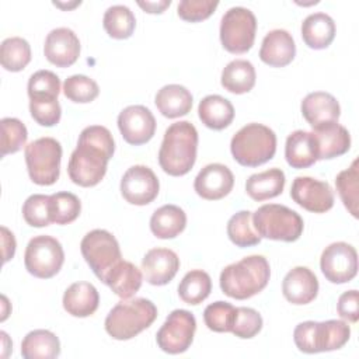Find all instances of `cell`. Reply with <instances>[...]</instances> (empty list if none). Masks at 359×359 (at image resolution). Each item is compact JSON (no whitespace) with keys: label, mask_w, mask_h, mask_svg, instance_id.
<instances>
[{"label":"cell","mask_w":359,"mask_h":359,"mask_svg":"<svg viewBox=\"0 0 359 359\" xmlns=\"http://www.w3.org/2000/svg\"><path fill=\"white\" fill-rule=\"evenodd\" d=\"M114 151V137L105 126L91 125L84 128L67 164L70 180L80 187L97 185L104 178Z\"/></svg>","instance_id":"obj_1"},{"label":"cell","mask_w":359,"mask_h":359,"mask_svg":"<svg viewBox=\"0 0 359 359\" xmlns=\"http://www.w3.org/2000/svg\"><path fill=\"white\" fill-rule=\"evenodd\" d=\"M196 150V128L188 121L175 122L170 125L164 133L158 150V164L168 175H185L195 164Z\"/></svg>","instance_id":"obj_2"},{"label":"cell","mask_w":359,"mask_h":359,"mask_svg":"<svg viewBox=\"0 0 359 359\" xmlns=\"http://www.w3.org/2000/svg\"><path fill=\"white\" fill-rule=\"evenodd\" d=\"M269 262L262 255H250L227 265L220 273L222 292L233 299L244 300L255 296L269 282Z\"/></svg>","instance_id":"obj_3"},{"label":"cell","mask_w":359,"mask_h":359,"mask_svg":"<svg viewBox=\"0 0 359 359\" xmlns=\"http://www.w3.org/2000/svg\"><path fill=\"white\" fill-rule=\"evenodd\" d=\"M157 317V307L144 297L119 302L105 318V331L118 341H126L149 328Z\"/></svg>","instance_id":"obj_4"},{"label":"cell","mask_w":359,"mask_h":359,"mask_svg":"<svg viewBox=\"0 0 359 359\" xmlns=\"http://www.w3.org/2000/svg\"><path fill=\"white\" fill-rule=\"evenodd\" d=\"M230 150L238 164L258 167L275 156L276 135L262 123H247L231 137Z\"/></svg>","instance_id":"obj_5"},{"label":"cell","mask_w":359,"mask_h":359,"mask_svg":"<svg viewBox=\"0 0 359 359\" xmlns=\"http://www.w3.org/2000/svg\"><path fill=\"white\" fill-rule=\"evenodd\" d=\"M351 337L348 323L342 320L304 321L296 325L293 341L300 352L318 353L342 348Z\"/></svg>","instance_id":"obj_6"},{"label":"cell","mask_w":359,"mask_h":359,"mask_svg":"<svg viewBox=\"0 0 359 359\" xmlns=\"http://www.w3.org/2000/svg\"><path fill=\"white\" fill-rule=\"evenodd\" d=\"M252 226L261 238L292 243L303 233L302 216L279 203H266L252 213Z\"/></svg>","instance_id":"obj_7"},{"label":"cell","mask_w":359,"mask_h":359,"mask_svg":"<svg viewBox=\"0 0 359 359\" xmlns=\"http://www.w3.org/2000/svg\"><path fill=\"white\" fill-rule=\"evenodd\" d=\"M62 146L53 137H39L25 146L29 178L38 185H52L60 174Z\"/></svg>","instance_id":"obj_8"},{"label":"cell","mask_w":359,"mask_h":359,"mask_svg":"<svg viewBox=\"0 0 359 359\" xmlns=\"http://www.w3.org/2000/svg\"><path fill=\"white\" fill-rule=\"evenodd\" d=\"M257 18L250 8L231 7L220 21V42L230 53H245L254 45Z\"/></svg>","instance_id":"obj_9"},{"label":"cell","mask_w":359,"mask_h":359,"mask_svg":"<svg viewBox=\"0 0 359 359\" xmlns=\"http://www.w3.org/2000/svg\"><path fill=\"white\" fill-rule=\"evenodd\" d=\"M80 250L86 262L101 282H104L107 273L122 259L116 238L102 229L88 231L80 243Z\"/></svg>","instance_id":"obj_10"},{"label":"cell","mask_w":359,"mask_h":359,"mask_svg":"<svg viewBox=\"0 0 359 359\" xmlns=\"http://www.w3.org/2000/svg\"><path fill=\"white\" fill-rule=\"evenodd\" d=\"M65 262L62 244L52 236H36L29 240L24 254L27 271L41 279L55 276Z\"/></svg>","instance_id":"obj_11"},{"label":"cell","mask_w":359,"mask_h":359,"mask_svg":"<svg viewBox=\"0 0 359 359\" xmlns=\"http://www.w3.org/2000/svg\"><path fill=\"white\" fill-rule=\"evenodd\" d=\"M196 331L195 316L182 309H177L168 314L164 324L156 334L157 345L161 351L170 355L185 352L192 341Z\"/></svg>","instance_id":"obj_12"},{"label":"cell","mask_w":359,"mask_h":359,"mask_svg":"<svg viewBox=\"0 0 359 359\" xmlns=\"http://www.w3.org/2000/svg\"><path fill=\"white\" fill-rule=\"evenodd\" d=\"M320 268L331 283H346L356 276L358 252L353 245L345 241L332 243L324 248Z\"/></svg>","instance_id":"obj_13"},{"label":"cell","mask_w":359,"mask_h":359,"mask_svg":"<svg viewBox=\"0 0 359 359\" xmlns=\"http://www.w3.org/2000/svg\"><path fill=\"white\" fill-rule=\"evenodd\" d=\"M160 184L151 168L137 164L126 170L121 180V194L132 205L143 206L156 199Z\"/></svg>","instance_id":"obj_14"},{"label":"cell","mask_w":359,"mask_h":359,"mask_svg":"<svg viewBox=\"0 0 359 359\" xmlns=\"http://www.w3.org/2000/svg\"><path fill=\"white\" fill-rule=\"evenodd\" d=\"M292 199L313 213H325L334 206V191L325 181L311 177H296L290 188Z\"/></svg>","instance_id":"obj_15"},{"label":"cell","mask_w":359,"mask_h":359,"mask_svg":"<svg viewBox=\"0 0 359 359\" xmlns=\"http://www.w3.org/2000/svg\"><path fill=\"white\" fill-rule=\"evenodd\" d=\"M118 128L126 143L140 146L154 136L156 119L144 105H129L119 112Z\"/></svg>","instance_id":"obj_16"},{"label":"cell","mask_w":359,"mask_h":359,"mask_svg":"<svg viewBox=\"0 0 359 359\" xmlns=\"http://www.w3.org/2000/svg\"><path fill=\"white\" fill-rule=\"evenodd\" d=\"M234 185V175L230 168L220 163L205 165L194 181L195 192L208 201H217L230 194Z\"/></svg>","instance_id":"obj_17"},{"label":"cell","mask_w":359,"mask_h":359,"mask_svg":"<svg viewBox=\"0 0 359 359\" xmlns=\"http://www.w3.org/2000/svg\"><path fill=\"white\" fill-rule=\"evenodd\" d=\"M43 53L52 65L69 67L79 59L80 41L70 28H55L45 38Z\"/></svg>","instance_id":"obj_18"},{"label":"cell","mask_w":359,"mask_h":359,"mask_svg":"<svg viewBox=\"0 0 359 359\" xmlns=\"http://www.w3.org/2000/svg\"><path fill=\"white\" fill-rule=\"evenodd\" d=\"M142 269L150 285L163 286L177 275L180 269V258L170 248H151L142 259Z\"/></svg>","instance_id":"obj_19"},{"label":"cell","mask_w":359,"mask_h":359,"mask_svg":"<svg viewBox=\"0 0 359 359\" xmlns=\"http://www.w3.org/2000/svg\"><path fill=\"white\" fill-rule=\"evenodd\" d=\"M302 114L313 129L338 122L341 107L337 98L325 91L307 94L302 101Z\"/></svg>","instance_id":"obj_20"},{"label":"cell","mask_w":359,"mask_h":359,"mask_svg":"<svg viewBox=\"0 0 359 359\" xmlns=\"http://www.w3.org/2000/svg\"><path fill=\"white\" fill-rule=\"evenodd\" d=\"M282 293L292 304H307L317 297L318 279L307 266H294L283 278Z\"/></svg>","instance_id":"obj_21"},{"label":"cell","mask_w":359,"mask_h":359,"mask_svg":"<svg viewBox=\"0 0 359 359\" xmlns=\"http://www.w3.org/2000/svg\"><path fill=\"white\" fill-rule=\"evenodd\" d=\"M294 55L296 45L286 29H272L264 36L259 49V59L264 63L272 67H283L294 59Z\"/></svg>","instance_id":"obj_22"},{"label":"cell","mask_w":359,"mask_h":359,"mask_svg":"<svg viewBox=\"0 0 359 359\" xmlns=\"http://www.w3.org/2000/svg\"><path fill=\"white\" fill-rule=\"evenodd\" d=\"M311 133L314 135L317 143L318 160L339 157L345 154L351 147V135L348 129L338 122L313 129Z\"/></svg>","instance_id":"obj_23"},{"label":"cell","mask_w":359,"mask_h":359,"mask_svg":"<svg viewBox=\"0 0 359 359\" xmlns=\"http://www.w3.org/2000/svg\"><path fill=\"white\" fill-rule=\"evenodd\" d=\"M100 294L94 285L88 282L72 283L63 294V309L73 317H88L95 313Z\"/></svg>","instance_id":"obj_24"},{"label":"cell","mask_w":359,"mask_h":359,"mask_svg":"<svg viewBox=\"0 0 359 359\" xmlns=\"http://www.w3.org/2000/svg\"><path fill=\"white\" fill-rule=\"evenodd\" d=\"M285 157L293 168H307L313 165L317 157V143L314 135L306 130L292 132L285 144Z\"/></svg>","instance_id":"obj_25"},{"label":"cell","mask_w":359,"mask_h":359,"mask_svg":"<svg viewBox=\"0 0 359 359\" xmlns=\"http://www.w3.org/2000/svg\"><path fill=\"white\" fill-rule=\"evenodd\" d=\"M142 272L140 269L129 261L121 259L105 276L104 283L111 287V290L126 300L130 299L142 286Z\"/></svg>","instance_id":"obj_26"},{"label":"cell","mask_w":359,"mask_h":359,"mask_svg":"<svg viewBox=\"0 0 359 359\" xmlns=\"http://www.w3.org/2000/svg\"><path fill=\"white\" fill-rule=\"evenodd\" d=\"M335 36V22L325 13H313L302 22V38L311 49H325Z\"/></svg>","instance_id":"obj_27"},{"label":"cell","mask_w":359,"mask_h":359,"mask_svg":"<svg viewBox=\"0 0 359 359\" xmlns=\"http://www.w3.org/2000/svg\"><path fill=\"white\" fill-rule=\"evenodd\" d=\"M157 109L165 118H178L187 115L192 108V94L180 84H167L161 87L154 98Z\"/></svg>","instance_id":"obj_28"},{"label":"cell","mask_w":359,"mask_h":359,"mask_svg":"<svg viewBox=\"0 0 359 359\" xmlns=\"http://www.w3.org/2000/svg\"><path fill=\"white\" fill-rule=\"evenodd\" d=\"M198 115L205 126L213 130H222L233 122L234 107L227 98L212 94L202 98L198 107Z\"/></svg>","instance_id":"obj_29"},{"label":"cell","mask_w":359,"mask_h":359,"mask_svg":"<svg viewBox=\"0 0 359 359\" xmlns=\"http://www.w3.org/2000/svg\"><path fill=\"white\" fill-rule=\"evenodd\" d=\"M285 181V172L280 168H269L250 175L245 182V192L251 199L262 202L280 195Z\"/></svg>","instance_id":"obj_30"},{"label":"cell","mask_w":359,"mask_h":359,"mask_svg":"<svg viewBox=\"0 0 359 359\" xmlns=\"http://www.w3.org/2000/svg\"><path fill=\"white\" fill-rule=\"evenodd\" d=\"M187 215L177 205H163L150 217V230L157 238H174L184 231Z\"/></svg>","instance_id":"obj_31"},{"label":"cell","mask_w":359,"mask_h":359,"mask_svg":"<svg viewBox=\"0 0 359 359\" xmlns=\"http://www.w3.org/2000/svg\"><path fill=\"white\" fill-rule=\"evenodd\" d=\"M59 353V338L49 330H34L21 342V355L24 359H53Z\"/></svg>","instance_id":"obj_32"},{"label":"cell","mask_w":359,"mask_h":359,"mask_svg":"<svg viewBox=\"0 0 359 359\" xmlns=\"http://www.w3.org/2000/svg\"><path fill=\"white\" fill-rule=\"evenodd\" d=\"M255 69L245 59L231 60L222 72V86L233 94H244L252 90L255 84Z\"/></svg>","instance_id":"obj_33"},{"label":"cell","mask_w":359,"mask_h":359,"mask_svg":"<svg viewBox=\"0 0 359 359\" xmlns=\"http://www.w3.org/2000/svg\"><path fill=\"white\" fill-rule=\"evenodd\" d=\"M212 290V280L208 272L202 269H194L185 273L178 285V296L187 304L196 306L202 303Z\"/></svg>","instance_id":"obj_34"},{"label":"cell","mask_w":359,"mask_h":359,"mask_svg":"<svg viewBox=\"0 0 359 359\" xmlns=\"http://www.w3.org/2000/svg\"><path fill=\"white\" fill-rule=\"evenodd\" d=\"M337 191L339 194L344 206L348 212L358 217V203H359V160L355 158L349 168L342 170L335 178Z\"/></svg>","instance_id":"obj_35"},{"label":"cell","mask_w":359,"mask_h":359,"mask_svg":"<svg viewBox=\"0 0 359 359\" xmlns=\"http://www.w3.org/2000/svg\"><path fill=\"white\" fill-rule=\"evenodd\" d=\"M102 25L111 38L126 39L135 31L136 18L129 7L123 4H115L108 7L104 13Z\"/></svg>","instance_id":"obj_36"},{"label":"cell","mask_w":359,"mask_h":359,"mask_svg":"<svg viewBox=\"0 0 359 359\" xmlns=\"http://www.w3.org/2000/svg\"><path fill=\"white\" fill-rule=\"evenodd\" d=\"M227 236L237 247H252L259 244L261 237L252 226V213L250 210H240L227 222Z\"/></svg>","instance_id":"obj_37"},{"label":"cell","mask_w":359,"mask_h":359,"mask_svg":"<svg viewBox=\"0 0 359 359\" xmlns=\"http://www.w3.org/2000/svg\"><path fill=\"white\" fill-rule=\"evenodd\" d=\"M31 60V46L21 36H11L1 42L0 62L8 72H21Z\"/></svg>","instance_id":"obj_38"},{"label":"cell","mask_w":359,"mask_h":359,"mask_svg":"<svg viewBox=\"0 0 359 359\" xmlns=\"http://www.w3.org/2000/svg\"><path fill=\"white\" fill-rule=\"evenodd\" d=\"M81 212L80 199L72 192H56L49 195V215L52 223L69 224Z\"/></svg>","instance_id":"obj_39"},{"label":"cell","mask_w":359,"mask_h":359,"mask_svg":"<svg viewBox=\"0 0 359 359\" xmlns=\"http://www.w3.org/2000/svg\"><path fill=\"white\" fill-rule=\"evenodd\" d=\"M1 125V142H0V156L4 157L11 153H17L25 146L28 139V132L25 125L17 118H3Z\"/></svg>","instance_id":"obj_40"},{"label":"cell","mask_w":359,"mask_h":359,"mask_svg":"<svg viewBox=\"0 0 359 359\" xmlns=\"http://www.w3.org/2000/svg\"><path fill=\"white\" fill-rule=\"evenodd\" d=\"M63 94L73 102L86 104L94 101L98 97L100 88L93 79L84 74H73L65 80Z\"/></svg>","instance_id":"obj_41"},{"label":"cell","mask_w":359,"mask_h":359,"mask_svg":"<svg viewBox=\"0 0 359 359\" xmlns=\"http://www.w3.org/2000/svg\"><path fill=\"white\" fill-rule=\"evenodd\" d=\"M237 307L227 302H215L203 311V320L209 330L215 332H231Z\"/></svg>","instance_id":"obj_42"},{"label":"cell","mask_w":359,"mask_h":359,"mask_svg":"<svg viewBox=\"0 0 359 359\" xmlns=\"http://www.w3.org/2000/svg\"><path fill=\"white\" fill-rule=\"evenodd\" d=\"M22 217L32 227H45L52 223L49 215V195L34 194L22 205Z\"/></svg>","instance_id":"obj_43"},{"label":"cell","mask_w":359,"mask_h":359,"mask_svg":"<svg viewBox=\"0 0 359 359\" xmlns=\"http://www.w3.org/2000/svg\"><path fill=\"white\" fill-rule=\"evenodd\" d=\"M29 112L36 123L41 126H53L60 121L62 109L55 97H35L29 98Z\"/></svg>","instance_id":"obj_44"},{"label":"cell","mask_w":359,"mask_h":359,"mask_svg":"<svg viewBox=\"0 0 359 359\" xmlns=\"http://www.w3.org/2000/svg\"><path fill=\"white\" fill-rule=\"evenodd\" d=\"M60 93V80L50 70H38L28 80V97H55Z\"/></svg>","instance_id":"obj_45"},{"label":"cell","mask_w":359,"mask_h":359,"mask_svg":"<svg viewBox=\"0 0 359 359\" xmlns=\"http://www.w3.org/2000/svg\"><path fill=\"white\" fill-rule=\"evenodd\" d=\"M262 328L261 314L251 307H237L231 332L243 339L255 337Z\"/></svg>","instance_id":"obj_46"},{"label":"cell","mask_w":359,"mask_h":359,"mask_svg":"<svg viewBox=\"0 0 359 359\" xmlns=\"http://www.w3.org/2000/svg\"><path fill=\"white\" fill-rule=\"evenodd\" d=\"M217 6L216 0H182L178 3L177 13L184 21L198 22L210 17Z\"/></svg>","instance_id":"obj_47"},{"label":"cell","mask_w":359,"mask_h":359,"mask_svg":"<svg viewBox=\"0 0 359 359\" xmlns=\"http://www.w3.org/2000/svg\"><path fill=\"white\" fill-rule=\"evenodd\" d=\"M359 293L358 290H346L344 292L337 303V310L338 314L349 321V323H356L359 318Z\"/></svg>","instance_id":"obj_48"},{"label":"cell","mask_w":359,"mask_h":359,"mask_svg":"<svg viewBox=\"0 0 359 359\" xmlns=\"http://www.w3.org/2000/svg\"><path fill=\"white\" fill-rule=\"evenodd\" d=\"M1 243H3V262L10 261L15 252L14 234L4 226H1Z\"/></svg>","instance_id":"obj_49"},{"label":"cell","mask_w":359,"mask_h":359,"mask_svg":"<svg viewBox=\"0 0 359 359\" xmlns=\"http://www.w3.org/2000/svg\"><path fill=\"white\" fill-rule=\"evenodd\" d=\"M137 4L150 14H160L163 13L170 4L171 0H160V1H137Z\"/></svg>","instance_id":"obj_50"}]
</instances>
